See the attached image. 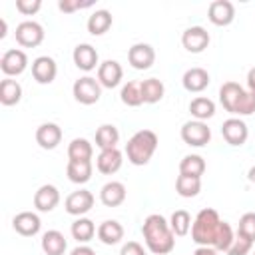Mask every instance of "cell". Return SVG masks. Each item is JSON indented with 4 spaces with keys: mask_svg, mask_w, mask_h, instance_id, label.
Segmentation results:
<instances>
[{
    "mask_svg": "<svg viewBox=\"0 0 255 255\" xmlns=\"http://www.w3.org/2000/svg\"><path fill=\"white\" fill-rule=\"evenodd\" d=\"M157 149V135L151 129L135 131L126 143V155L133 165H145Z\"/></svg>",
    "mask_w": 255,
    "mask_h": 255,
    "instance_id": "obj_4",
    "label": "cell"
},
{
    "mask_svg": "<svg viewBox=\"0 0 255 255\" xmlns=\"http://www.w3.org/2000/svg\"><path fill=\"white\" fill-rule=\"evenodd\" d=\"M14 36H16V42L20 46H24V48H36L44 40V28H42V24H38L34 20H24V22H20L16 26Z\"/></svg>",
    "mask_w": 255,
    "mask_h": 255,
    "instance_id": "obj_7",
    "label": "cell"
},
{
    "mask_svg": "<svg viewBox=\"0 0 255 255\" xmlns=\"http://www.w3.org/2000/svg\"><path fill=\"white\" fill-rule=\"evenodd\" d=\"M4 36H6V20L0 18V38H4Z\"/></svg>",
    "mask_w": 255,
    "mask_h": 255,
    "instance_id": "obj_47",
    "label": "cell"
},
{
    "mask_svg": "<svg viewBox=\"0 0 255 255\" xmlns=\"http://www.w3.org/2000/svg\"><path fill=\"white\" fill-rule=\"evenodd\" d=\"M58 203H60V191H58L56 185L44 183V185H40V187L36 189V193H34V207H36L38 211L48 213V211H52Z\"/></svg>",
    "mask_w": 255,
    "mask_h": 255,
    "instance_id": "obj_15",
    "label": "cell"
},
{
    "mask_svg": "<svg viewBox=\"0 0 255 255\" xmlns=\"http://www.w3.org/2000/svg\"><path fill=\"white\" fill-rule=\"evenodd\" d=\"M191 223H193V221H191V215H189V211H185V209H177V211H173L171 217H169V227H171L173 235H177V237L187 235L189 229H191Z\"/></svg>",
    "mask_w": 255,
    "mask_h": 255,
    "instance_id": "obj_36",
    "label": "cell"
},
{
    "mask_svg": "<svg viewBox=\"0 0 255 255\" xmlns=\"http://www.w3.org/2000/svg\"><path fill=\"white\" fill-rule=\"evenodd\" d=\"M233 239H235V235H233L231 225H229L227 221H223V223H221V229H219V235H217V241H215V245H213V249H215V251H225V253H227V249L231 247Z\"/></svg>",
    "mask_w": 255,
    "mask_h": 255,
    "instance_id": "obj_38",
    "label": "cell"
},
{
    "mask_svg": "<svg viewBox=\"0 0 255 255\" xmlns=\"http://www.w3.org/2000/svg\"><path fill=\"white\" fill-rule=\"evenodd\" d=\"M56 74H58V66H56L54 58L38 56L32 62V76L38 84H52L56 80Z\"/></svg>",
    "mask_w": 255,
    "mask_h": 255,
    "instance_id": "obj_16",
    "label": "cell"
},
{
    "mask_svg": "<svg viewBox=\"0 0 255 255\" xmlns=\"http://www.w3.org/2000/svg\"><path fill=\"white\" fill-rule=\"evenodd\" d=\"M72 94L76 98V102L84 104V106H92L100 100L102 96V86L96 78H90V76H84V78H78L72 86Z\"/></svg>",
    "mask_w": 255,
    "mask_h": 255,
    "instance_id": "obj_5",
    "label": "cell"
},
{
    "mask_svg": "<svg viewBox=\"0 0 255 255\" xmlns=\"http://www.w3.org/2000/svg\"><path fill=\"white\" fill-rule=\"evenodd\" d=\"M118 141H120V131L116 126L112 124H104L98 128L96 131V145L100 149H112V147H118Z\"/></svg>",
    "mask_w": 255,
    "mask_h": 255,
    "instance_id": "obj_31",
    "label": "cell"
},
{
    "mask_svg": "<svg viewBox=\"0 0 255 255\" xmlns=\"http://www.w3.org/2000/svg\"><path fill=\"white\" fill-rule=\"evenodd\" d=\"M70 255H96V251L92 247H88V245H78L76 249H72Z\"/></svg>",
    "mask_w": 255,
    "mask_h": 255,
    "instance_id": "obj_43",
    "label": "cell"
},
{
    "mask_svg": "<svg viewBox=\"0 0 255 255\" xmlns=\"http://www.w3.org/2000/svg\"><path fill=\"white\" fill-rule=\"evenodd\" d=\"M207 18L215 26H229L235 18V6L229 0H213L207 8Z\"/></svg>",
    "mask_w": 255,
    "mask_h": 255,
    "instance_id": "obj_13",
    "label": "cell"
},
{
    "mask_svg": "<svg viewBox=\"0 0 255 255\" xmlns=\"http://www.w3.org/2000/svg\"><path fill=\"white\" fill-rule=\"evenodd\" d=\"M253 255H255V253H253Z\"/></svg>",
    "mask_w": 255,
    "mask_h": 255,
    "instance_id": "obj_48",
    "label": "cell"
},
{
    "mask_svg": "<svg viewBox=\"0 0 255 255\" xmlns=\"http://www.w3.org/2000/svg\"><path fill=\"white\" fill-rule=\"evenodd\" d=\"M112 22H114V18L108 10H96L90 14L86 26H88V32L92 36H102L112 28Z\"/></svg>",
    "mask_w": 255,
    "mask_h": 255,
    "instance_id": "obj_25",
    "label": "cell"
},
{
    "mask_svg": "<svg viewBox=\"0 0 255 255\" xmlns=\"http://www.w3.org/2000/svg\"><path fill=\"white\" fill-rule=\"evenodd\" d=\"M128 62L131 64V68L135 70H147L153 66L155 62V50L149 44L137 42L128 50Z\"/></svg>",
    "mask_w": 255,
    "mask_h": 255,
    "instance_id": "obj_12",
    "label": "cell"
},
{
    "mask_svg": "<svg viewBox=\"0 0 255 255\" xmlns=\"http://www.w3.org/2000/svg\"><path fill=\"white\" fill-rule=\"evenodd\" d=\"M42 8V0H16V10L20 14L32 16Z\"/></svg>",
    "mask_w": 255,
    "mask_h": 255,
    "instance_id": "obj_40",
    "label": "cell"
},
{
    "mask_svg": "<svg viewBox=\"0 0 255 255\" xmlns=\"http://www.w3.org/2000/svg\"><path fill=\"white\" fill-rule=\"evenodd\" d=\"M251 247H253V241H249V239H245L243 235L237 233L231 247L227 249V255H247L251 251Z\"/></svg>",
    "mask_w": 255,
    "mask_h": 255,
    "instance_id": "obj_39",
    "label": "cell"
},
{
    "mask_svg": "<svg viewBox=\"0 0 255 255\" xmlns=\"http://www.w3.org/2000/svg\"><path fill=\"white\" fill-rule=\"evenodd\" d=\"M36 141L42 149H54L62 141V128L54 122H46L36 129Z\"/></svg>",
    "mask_w": 255,
    "mask_h": 255,
    "instance_id": "obj_18",
    "label": "cell"
},
{
    "mask_svg": "<svg viewBox=\"0 0 255 255\" xmlns=\"http://www.w3.org/2000/svg\"><path fill=\"white\" fill-rule=\"evenodd\" d=\"M66 247H68L66 237L58 229H50L42 235V251L46 255H64Z\"/></svg>",
    "mask_w": 255,
    "mask_h": 255,
    "instance_id": "obj_24",
    "label": "cell"
},
{
    "mask_svg": "<svg viewBox=\"0 0 255 255\" xmlns=\"http://www.w3.org/2000/svg\"><path fill=\"white\" fill-rule=\"evenodd\" d=\"M221 219H219V213L211 207H203L193 223H191V239L199 245V247H213L215 241H217V235H219V229H221Z\"/></svg>",
    "mask_w": 255,
    "mask_h": 255,
    "instance_id": "obj_3",
    "label": "cell"
},
{
    "mask_svg": "<svg viewBox=\"0 0 255 255\" xmlns=\"http://www.w3.org/2000/svg\"><path fill=\"white\" fill-rule=\"evenodd\" d=\"M88 6H92V2H78V0H60V2H58V8H60L62 12H66V14L76 12V10H80V8H88Z\"/></svg>",
    "mask_w": 255,
    "mask_h": 255,
    "instance_id": "obj_41",
    "label": "cell"
},
{
    "mask_svg": "<svg viewBox=\"0 0 255 255\" xmlns=\"http://www.w3.org/2000/svg\"><path fill=\"white\" fill-rule=\"evenodd\" d=\"M181 139H183L187 145L203 147V145L209 143V139H211V129L207 128L205 122L191 120V122H185V124L181 126Z\"/></svg>",
    "mask_w": 255,
    "mask_h": 255,
    "instance_id": "obj_6",
    "label": "cell"
},
{
    "mask_svg": "<svg viewBox=\"0 0 255 255\" xmlns=\"http://www.w3.org/2000/svg\"><path fill=\"white\" fill-rule=\"evenodd\" d=\"M247 179H249V181H251V183L255 185V165H253V167H251V169L247 171Z\"/></svg>",
    "mask_w": 255,
    "mask_h": 255,
    "instance_id": "obj_46",
    "label": "cell"
},
{
    "mask_svg": "<svg viewBox=\"0 0 255 255\" xmlns=\"http://www.w3.org/2000/svg\"><path fill=\"white\" fill-rule=\"evenodd\" d=\"M189 112H191V116H193L195 120L205 122V120L213 118V114H215V104H213V100H209V98H205V96H197V98H193V100L189 102Z\"/></svg>",
    "mask_w": 255,
    "mask_h": 255,
    "instance_id": "obj_30",
    "label": "cell"
},
{
    "mask_svg": "<svg viewBox=\"0 0 255 255\" xmlns=\"http://www.w3.org/2000/svg\"><path fill=\"white\" fill-rule=\"evenodd\" d=\"M20 100H22V86L12 78H4L0 82V104L16 106Z\"/></svg>",
    "mask_w": 255,
    "mask_h": 255,
    "instance_id": "obj_27",
    "label": "cell"
},
{
    "mask_svg": "<svg viewBox=\"0 0 255 255\" xmlns=\"http://www.w3.org/2000/svg\"><path fill=\"white\" fill-rule=\"evenodd\" d=\"M205 171V159L201 155L189 153L179 161V173L181 175H193V177H201Z\"/></svg>",
    "mask_w": 255,
    "mask_h": 255,
    "instance_id": "obj_35",
    "label": "cell"
},
{
    "mask_svg": "<svg viewBox=\"0 0 255 255\" xmlns=\"http://www.w3.org/2000/svg\"><path fill=\"white\" fill-rule=\"evenodd\" d=\"M120 255H145V249L137 241H128V243L122 245Z\"/></svg>",
    "mask_w": 255,
    "mask_h": 255,
    "instance_id": "obj_42",
    "label": "cell"
},
{
    "mask_svg": "<svg viewBox=\"0 0 255 255\" xmlns=\"http://www.w3.org/2000/svg\"><path fill=\"white\" fill-rule=\"evenodd\" d=\"M122 102L129 108H137L143 104V94H141V82L137 80H131L128 82L124 88H122V94H120Z\"/></svg>",
    "mask_w": 255,
    "mask_h": 255,
    "instance_id": "obj_34",
    "label": "cell"
},
{
    "mask_svg": "<svg viewBox=\"0 0 255 255\" xmlns=\"http://www.w3.org/2000/svg\"><path fill=\"white\" fill-rule=\"evenodd\" d=\"M181 84H183V88H185L187 92H191V94L203 92V90L209 86V74H207V70H203V68H189V70L183 74Z\"/></svg>",
    "mask_w": 255,
    "mask_h": 255,
    "instance_id": "obj_21",
    "label": "cell"
},
{
    "mask_svg": "<svg viewBox=\"0 0 255 255\" xmlns=\"http://www.w3.org/2000/svg\"><path fill=\"white\" fill-rule=\"evenodd\" d=\"M237 233L243 235L245 239H249V241L255 243V213H253V211H247V213L241 215Z\"/></svg>",
    "mask_w": 255,
    "mask_h": 255,
    "instance_id": "obj_37",
    "label": "cell"
},
{
    "mask_svg": "<svg viewBox=\"0 0 255 255\" xmlns=\"http://www.w3.org/2000/svg\"><path fill=\"white\" fill-rule=\"evenodd\" d=\"M219 102L233 116H251L255 112V94L243 90L237 82H225L219 88Z\"/></svg>",
    "mask_w": 255,
    "mask_h": 255,
    "instance_id": "obj_2",
    "label": "cell"
},
{
    "mask_svg": "<svg viewBox=\"0 0 255 255\" xmlns=\"http://www.w3.org/2000/svg\"><path fill=\"white\" fill-rule=\"evenodd\" d=\"M221 135L223 139L229 143V145H243L249 137V129H247V124L239 118H229L223 122L221 126Z\"/></svg>",
    "mask_w": 255,
    "mask_h": 255,
    "instance_id": "obj_10",
    "label": "cell"
},
{
    "mask_svg": "<svg viewBox=\"0 0 255 255\" xmlns=\"http://www.w3.org/2000/svg\"><path fill=\"white\" fill-rule=\"evenodd\" d=\"M175 191L181 197H195L201 191V177H193V175H177L175 179Z\"/></svg>",
    "mask_w": 255,
    "mask_h": 255,
    "instance_id": "obj_33",
    "label": "cell"
},
{
    "mask_svg": "<svg viewBox=\"0 0 255 255\" xmlns=\"http://www.w3.org/2000/svg\"><path fill=\"white\" fill-rule=\"evenodd\" d=\"M98 239L104 243V245H116L124 239V227L120 221L116 219H106L100 223L98 227Z\"/></svg>",
    "mask_w": 255,
    "mask_h": 255,
    "instance_id": "obj_23",
    "label": "cell"
},
{
    "mask_svg": "<svg viewBox=\"0 0 255 255\" xmlns=\"http://www.w3.org/2000/svg\"><path fill=\"white\" fill-rule=\"evenodd\" d=\"M92 171H94V165L92 161H68L66 165V175L72 183H86L90 181L92 177Z\"/></svg>",
    "mask_w": 255,
    "mask_h": 255,
    "instance_id": "obj_28",
    "label": "cell"
},
{
    "mask_svg": "<svg viewBox=\"0 0 255 255\" xmlns=\"http://www.w3.org/2000/svg\"><path fill=\"white\" fill-rule=\"evenodd\" d=\"M181 44L187 52L191 54H199L209 46V32L201 26H189L183 34H181Z\"/></svg>",
    "mask_w": 255,
    "mask_h": 255,
    "instance_id": "obj_11",
    "label": "cell"
},
{
    "mask_svg": "<svg viewBox=\"0 0 255 255\" xmlns=\"http://www.w3.org/2000/svg\"><path fill=\"white\" fill-rule=\"evenodd\" d=\"M124 163V155L118 147H112V149H102L100 155L96 157V167L100 173H106V175H112L116 173Z\"/></svg>",
    "mask_w": 255,
    "mask_h": 255,
    "instance_id": "obj_19",
    "label": "cell"
},
{
    "mask_svg": "<svg viewBox=\"0 0 255 255\" xmlns=\"http://www.w3.org/2000/svg\"><path fill=\"white\" fill-rule=\"evenodd\" d=\"M100 199L106 207H118L126 201V185L122 181H108L100 189Z\"/></svg>",
    "mask_w": 255,
    "mask_h": 255,
    "instance_id": "obj_22",
    "label": "cell"
},
{
    "mask_svg": "<svg viewBox=\"0 0 255 255\" xmlns=\"http://www.w3.org/2000/svg\"><path fill=\"white\" fill-rule=\"evenodd\" d=\"M72 58H74V64L84 70V72H92L98 64V52L92 44H78L72 52Z\"/></svg>",
    "mask_w": 255,
    "mask_h": 255,
    "instance_id": "obj_20",
    "label": "cell"
},
{
    "mask_svg": "<svg viewBox=\"0 0 255 255\" xmlns=\"http://www.w3.org/2000/svg\"><path fill=\"white\" fill-rule=\"evenodd\" d=\"M94 147L86 137H74L68 145V161H92Z\"/></svg>",
    "mask_w": 255,
    "mask_h": 255,
    "instance_id": "obj_26",
    "label": "cell"
},
{
    "mask_svg": "<svg viewBox=\"0 0 255 255\" xmlns=\"http://www.w3.org/2000/svg\"><path fill=\"white\" fill-rule=\"evenodd\" d=\"M64 207L70 215H76V217H82L86 215L92 207H94V193L88 191V189H78V191H72L66 201H64Z\"/></svg>",
    "mask_w": 255,
    "mask_h": 255,
    "instance_id": "obj_9",
    "label": "cell"
},
{
    "mask_svg": "<svg viewBox=\"0 0 255 255\" xmlns=\"http://www.w3.org/2000/svg\"><path fill=\"white\" fill-rule=\"evenodd\" d=\"M124 78V70L116 60H104L98 66V82L102 88H116Z\"/></svg>",
    "mask_w": 255,
    "mask_h": 255,
    "instance_id": "obj_14",
    "label": "cell"
},
{
    "mask_svg": "<svg viewBox=\"0 0 255 255\" xmlns=\"http://www.w3.org/2000/svg\"><path fill=\"white\" fill-rule=\"evenodd\" d=\"M12 227H14L16 233H20L24 237H32V235H36L40 231L42 221L34 211H20V213L14 215Z\"/></svg>",
    "mask_w": 255,
    "mask_h": 255,
    "instance_id": "obj_17",
    "label": "cell"
},
{
    "mask_svg": "<svg viewBox=\"0 0 255 255\" xmlns=\"http://www.w3.org/2000/svg\"><path fill=\"white\" fill-rule=\"evenodd\" d=\"M70 231H72V237H74L78 243H88V241H92V237L98 233L94 221L88 219V217H78V219L72 223Z\"/></svg>",
    "mask_w": 255,
    "mask_h": 255,
    "instance_id": "obj_29",
    "label": "cell"
},
{
    "mask_svg": "<svg viewBox=\"0 0 255 255\" xmlns=\"http://www.w3.org/2000/svg\"><path fill=\"white\" fill-rule=\"evenodd\" d=\"M193 255H217V251L213 247H197L193 251Z\"/></svg>",
    "mask_w": 255,
    "mask_h": 255,
    "instance_id": "obj_45",
    "label": "cell"
},
{
    "mask_svg": "<svg viewBox=\"0 0 255 255\" xmlns=\"http://www.w3.org/2000/svg\"><path fill=\"white\" fill-rule=\"evenodd\" d=\"M163 82L157 78H147L141 80V94H143V104H157L163 98Z\"/></svg>",
    "mask_w": 255,
    "mask_h": 255,
    "instance_id": "obj_32",
    "label": "cell"
},
{
    "mask_svg": "<svg viewBox=\"0 0 255 255\" xmlns=\"http://www.w3.org/2000/svg\"><path fill=\"white\" fill-rule=\"evenodd\" d=\"M247 88H249L251 94H255V68H251L247 72Z\"/></svg>",
    "mask_w": 255,
    "mask_h": 255,
    "instance_id": "obj_44",
    "label": "cell"
},
{
    "mask_svg": "<svg viewBox=\"0 0 255 255\" xmlns=\"http://www.w3.org/2000/svg\"><path fill=\"white\" fill-rule=\"evenodd\" d=\"M28 68V56L24 50H18V48H12V50H6L0 58V70L12 78V76H20L24 70Z\"/></svg>",
    "mask_w": 255,
    "mask_h": 255,
    "instance_id": "obj_8",
    "label": "cell"
},
{
    "mask_svg": "<svg viewBox=\"0 0 255 255\" xmlns=\"http://www.w3.org/2000/svg\"><path fill=\"white\" fill-rule=\"evenodd\" d=\"M141 233H143V241L147 249L153 255H167L175 247V235L169 223L165 221V217L159 213H151L145 217L141 225Z\"/></svg>",
    "mask_w": 255,
    "mask_h": 255,
    "instance_id": "obj_1",
    "label": "cell"
}]
</instances>
